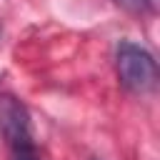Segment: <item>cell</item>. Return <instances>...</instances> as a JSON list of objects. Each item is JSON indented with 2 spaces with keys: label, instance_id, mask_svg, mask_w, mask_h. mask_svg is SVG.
Here are the masks:
<instances>
[{
  "label": "cell",
  "instance_id": "cell-1",
  "mask_svg": "<svg viewBox=\"0 0 160 160\" xmlns=\"http://www.w3.org/2000/svg\"><path fill=\"white\" fill-rule=\"evenodd\" d=\"M118 75L130 92H148L158 80L155 58L145 48L125 40L118 45Z\"/></svg>",
  "mask_w": 160,
  "mask_h": 160
},
{
  "label": "cell",
  "instance_id": "cell-2",
  "mask_svg": "<svg viewBox=\"0 0 160 160\" xmlns=\"http://www.w3.org/2000/svg\"><path fill=\"white\" fill-rule=\"evenodd\" d=\"M0 135L5 138L8 145H18L22 140H32L30 112L12 95H0Z\"/></svg>",
  "mask_w": 160,
  "mask_h": 160
},
{
  "label": "cell",
  "instance_id": "cell-3",
  "mask_svg": "<svg viewBox=\"0 0 160 160\" xmlns=\"http://www.w3.org/2000/svg\"><path fill=\"white\" fill-rule=\"evenodd\" d=\"M10 160H40V152L32 140H22L18 145H10Z\"/></svg>",
  "mask_w": 160,
  "mask_h": 160
}]
</instances>
